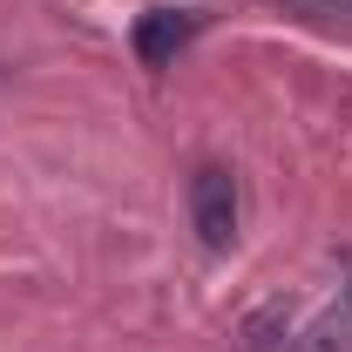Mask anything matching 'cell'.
<instances>
[{"label":"cell","instance_id":"obj_2","mask_svg":"<svg viewBox=\"0 0 352 352\" xmlns=\"http://www.w3.org/2000/svg\"><path fill=\"white\" fill-rule=\"evenodd\" d=\"M204 34V14L197 7H149V14H135V61L142 68H176V54Z\"/></svg>","mask_w":352,"mask_h":352},{"label":"cell","instance_id":"obj_3","mask_svg":"<svg viewBox=\"0 0 352 352\" xmlns=\"http://www.w3.org/2000/svg\"><path fill=\"white\" fill-rule=\"evenodd\" d=\"M292 352H352V251L339 258V292H332L325 311L292 339Z\"/></svg>","mask_w":352,"mask_h":352},{"label":"cell","instance_id":"obj_1","mask_svg":"<svg viewBox=\"0 0 352 352\" xmlns=\"http://www.w3.org/2000/svg\"><path fill=\"white\" fill-rule=\"evenodd\" d=\"M190 223L204 251H230L237 244V176L223 163H204L190 176Z\"/></svg>","mask_w":352,"mask_h":352},{"label":"cell","instance_id":"obj_4","mask_svg":"<svg viewBox=\"0 0 352 352\" xmlns=\"http://www.w3.org/2000/svg\"><path fill=\"white\" fill-rule=\"evenodd\" d=\"M318 7H339V0H318ZM346 7H352V0H346Z\"/></svg>","mask_w":352,"mask_h":352}]
</instances>
